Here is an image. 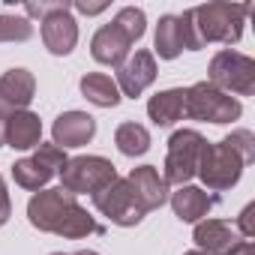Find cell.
Wrapping results in <instances>:
<instances>
[{"instance_id":"6da1fadb","label":"cell","mask_w":255,"mask_h":255,"mask_svg":"<svg viewBox=\"0 0 255 255\" xmlns=\"http://www.w3.org/2000/svg\"><path fill=\"white\" fill-rule=\"evenodd\" d=\"M27 219L33 228L48 231V234H60L66 240H81L87 234L102 231L96 225V219L75 201V195H69L60 186L57 189H39L27 201Z\"/></svg>"},{"instance_id":"7a4b0ae2","label":"cell","mask_w":255,"mask_h":255,"mask_svg":"<svg viewBox=\"0 0 255 255\" xmlns=\"http://www.w3.org/2000/svg\"><path fill=\"white\" fill-rule=\"evenodd\" d=\"M189 12V24H192V36L198 42V48H204L207 42H222L231 45L243 36V21L249 15L246 3H204Z\"/></svg>"},{"instance_id":"3957f363","label":"cell","mask_w":255,"mask_h":255,"mask_svg":"<svg viewBox=\"0 0 255 255\" xmlns=\"http://www.w3.org/2000/svg\"><path fill=\"white\" fill-rule=\"evenodd\" d=\"M243 165H249V162L243 159V153H240L228 138H222V141H216V144H204V147H201L198 171H195V174L204 180L207 189L222 192V189H231V186L240 180Z\"/></svg>"},{"instance_id":"277c9868","label":"cell","mask_w":255,"mask_h":255,"mask_svg":"<svg viewBox=\"0 0 255 255\" xmlns=\"http://www.w3.org/2000/svg\"><path fill=\"white\" fill-rule=\"evenodd\" d=\"M240 102L237 96L213 87L210 81H198L186 90V102H183V114L189 120H201V123H231L240 117Z\"/></svg>"},{"instance_id":"5b68a950","label":"cell","mask_w":255,"mask_h":255,"mask_svg":"<svg viewBox=\"0 0 255 255\" xmlns=\"http://www.w3.org/2000/svg\"><path fill=\"white\" fill-rule=\"evenodd\" d=\"M117 180V168L105 156H75L60 168V189L69 195H93Z\"/></svg>"},{"instance_id":"8992f818","label":"cell","mask_w":255,"mask_h":255,"mask_svg":"<svg viewBox=\"0 0 255 255\" xmlns=\"http://www.w3.org/2000/svg\"><path fill=\"white\" fill-rule=\"evenodd\" d=\"M210 84L225 90V93H237V96H252L255 93V60L240 54V51H219L210 60Z\"/></svg>"},{"instance_id":"52a82bcc","label":"cell","mask_w":255,"mask_h":255,"mask_svg":"<svg viewBox=\"0 0 255 255\" xmlns=\"http://www.w3.org/2000/svg\"><path fill=\"white\" fill-rule=\"evenodd\" d=\"M204 144L207 141H204L201 132H195V129H177L168 138V156H165V174H162V180L174 183V186H189V180L198 171V156H201Z\"/></svg>"},{"instance_id":"ba28073f","label":"cell","mask_w":255,"mask_h":255,"mask_svg":"<svg viewBox=\"0 0 255 255\" xmlns=\"http://www.w3.org/2000/svg\"><path fill=\"white\" fill-rule=\"evenodd\" d=\"M90 198H93L96 210H99L102 216H108V219H111L114 225H120V228H132V225H138V222L144 219V210L138 207V201H135L129 183H126V177L111 180L108 186H102V189L93 192Z\"/></svg>"},{"instance_id":"9c48e42d","label":"cell","mask_w":255,"mask_h":255,"mask_svg":"<svg viewBox=\"0 0 255 255\" xmlns=\"http://www.w3.org/2000/svg\"><path fill=\"white\" fill-rule=\"evenodd\" d=\"M69 9H72L69 3H54L51 12L39 21L42 24V42L57 57H66L78 42V24H75Z\"/></svg>"},{"instance_id":"30bf717a","label":"cell","mask_w":255,"mask_h":255,"mask_svg":"<svg viewBox=\"0 0 255 255\" xmlns=\"http://www.w3.org/2000/svg\"><path fill=\"white\" fill-rule=\"evenodd\" d=\"M156 81V57L150 51H135L117 66V90L120 96H141Z\"/></svg>"},{"instance_id":"8fae6325","label":"cell","mask_w":255,"mask_h":255,"mask_svg":"<svg viewBox=\"0 0 255 255\" xmlns=\"http://www.w3.org/2000/svg\"><path fill=\"white\" fill-rule=\"evenodd\" d=\"M36 93V78L30 69H6L0 75V111L12 114V111H27Z\"/></svg>"},{"instance_id":"7c38bea8","label":"cell","mask_w":255,"mask_h":255,"mask_svg":"<svg viewBox=\"0 0 255 255\" xmlns=\"http://www.w3.org/2000/svg\"><path fill=\"white\" fill-rule=\"evenodd\" d=\"M126 183H129V189H132V195H135V201H138V207H141L144 213L162 207L165 198H168V183L162 180V174H159L153 165H138V168H132L129 177H126Z\"/></svg>"},{"instance_id":"4fadbf2b","label":"cell","mask_w":255,"mask_h":255,"mask_svg":"<svg viewBox=\"0 0 255 255\" xmlns=\"http://www.w3.org/2000/svg\"><path fill=\"white\" fill-rule=\"evenodd\" d=\"M132 51V39L126 36L114 21L111 24H102L93 39H90V54L96 63H105V66H120Z\"/></svg>"},{"instance_id":"5bb4252c","label":"cell","mask_w":255,"mask_h":255,"mask_svg":"<svg viewBox=\"0 0 255 255\" xmlns=\"http://www.w3.org/2000/svg\"><path fill=\"white\" fill-rule=\"evenodd\" d=\"M51 135H54V144L60 150L84 147L96 135V120L90 114H84V111H63L51 126Z\"/></svg>"},{"instance_id":"9a60e30c","label":"cell","mask_w":255,"mask_h":255,"mask_svg":"<svg viewBox=\"0 0 255 255\" xmlns=\"http://www.w3.org/2000/svg\"><path fill=\"white\" fill-rule=\"evenodd\" d=\"M6 144L12 150H30L42 144V120L33 111H12L6 117Z\"/></svg>"},{"instance_id":"2e32d148","label":"cell","mask_w":255,"mask_h":255,"mask_svg":"<svg viewBox=\"0 0 255 255\" xmlns=\"http://www.w3.org/2000/svg\"><path fill=\"white\" fill-rule=\"evenodd\" d=\"M192 240L207 255H225L237 243V231L222 219H201V222H195Z\"/></svg>"},{"instance_id":"e0dca14e","label":"cell","mask_w":255,"mask_h":255,"mask_svg":"<svg viewBox=\"0 0 255 255\" xmlns=\"http://www.w3.org/2000/svg\"><path fill=\"white\" fill-rule=\"evenodd\" d=\"M213 204L216 198L198 186H177V192L171 195V210L180 222H201L213 210Z\"/></svg>"},{"instance_id":"ac0fdd59","label":"cell","mask_w":255,"mask_h":255,"mask_svg":"<svg viewBox=\"0 0 255 255\" xmlns=\"http://www.w3.org/2000/svg\"><path fill=\"white\" fill-rule=\"evenodd\" d=\"M183 102H186V90L183 87H171V90H162L156 96H150L147 102V117L156 123V126H171L183 117Z\"/></svg>"},{"instance_id":"d6986e66","label":"cell","mask_w":255,"mask_h":255,"mask_svg":"<svg viewBox=\"0 0 255 255\" xmlns=\"http://www.w3.org/2000/svg\"><path fill=\"white\" fill-rule=\"evenodd\" d=\"M81 93L87 102H93L99 108H114L120 102V90H117L114 78L105 72H87L81 78Z\"/></svg>"},{"instance_id":"ffe728a7","label":"cell","mask_w":255,"mask_h":255,"mask_svg":"<svg viewBox=\"0 0 255 255\" xmlns=\"http://www.w3.org/2000/svg\"><path fill=\"white\" fill-rule=\"evenodd\" d=\"M153 45H156V54L162 60H174L183 51V27H180V18L177 15H162L159 18Z\"/></svg>"},{"instance_id":"44dd1931","label":"cell","mask_w":255,"mask_h":255,"mask_svg":"<svg viewBox=\"0 0 255 255\" xmlns=\"http://www.w3.org/2000/svg\"><path fill=\"white\" fill-rule=\"evenodd\" d=\"M12 177H15V183H18L21 189L39 192V189H45V183L54 177V171H51L42 159L27 156V159H18V162L12 165Z\"/></svg>"},{"instance_id":"7402d4cb","label":"cell","mask_w":255,"mask_h":255,"mask_svg":"<svg viewBox=\"0 0 255 255\" xmlns=\"http://www.w3.org/2000/svg\"><path fill=\"white\" fill-rule=\"evenodd\" d=\"M114 144L123 156H141L150 150V132L144 129L141 123H120L114 132Z\"/></svg>"},{"instance_id":"603a6c76","label":"cell","mask_w":255,"mask_h":255,"mask_svg":"<svg viewBox=\"0 0 255 255\" xmlns=\"http://www.w3.org/2000/svg\"><path fill=\"white\" fill-rule=\"evenodd\" d=\"M33 36V21L24 15H0V42H27Z\"/></svg>"},{"instance_id":"cb8c5ba5","label":"cell","mask_w":255,"mask_h":255,"mask_svg":"<svg viewBox=\"0 0 255 255\" xmlns=\"http://www.w3.org/2000/svg\"><path fill=\"white\" fill-rule=\"evenodd\" d=\"M114 24L132 39V45L144 36V27H147V18H144V12L138 9V6H123L117 15H114Z\"/></svg>"},{"instance_id":"d4e9b609","label":"cell","mask_w":255,"mask_h":255,"mask_svg":"<svg viewBox=\"0 0 255 255\" xmlns=\"http://www.w3.org/2000/svg\"><path fill=\"white\" fill-rule=\"evenodd\" d=\"M33 156H36V159H42L54 174H60V168H63V165H66V159H69V156H66V150H60L54 141H51V144H39V150H36Z\"/></svg>"},{"instance_id":"484cf974","label":"cell","mask_w":255,"mask_h":255,"mask_svg":"<svg viewBox=\"0 0 255 255\" xmlns=\"http://www.w3.org/2000/svg\"><path fill=\"white\" fill-rule=\"evenodd\" d=\"M12 216V201H9V192H6V183L0 177V225H6Z\"/></svg>"},{"instance_id":"4316f807","label":"cell","mask_w":255,"mask_h":255,"mask_svg":"<svg viewBox=\"0 0 255 255\" xmlns=\"http://www.w3.org/2000/svg\"><path fill=\"white\" fill-rule=\"evenodd\" d=\"M252 216H255V204H246L243 213H240V234H243V237H252V234H255V222H252Z\"/></svg>"},{"instance_id":"83f0119b","label":"cell","mask_w":255,"mask_h":255,"mask_svg":"<svg viewBox=\"0 0 255 255\" xmlns=\"http://www.w3.org/2000/svg\"><path fill=\"white\" fill-rule=\"evenodd\" d=\"M225 255H255V246H252V240H237Z\"/></svg>"},{"instance_id":"f1b7e54d","label":"cell","mask_w":255,"mask_h":255,"mask_svg":"<svg viewBox=\"0 0 255 255\" xmlns=\"http://www.w3.org/2000/svg\"><path fill=\"white\" fill-rule=\"evenodd\" d=\"M75 9H78V12H84V15H96V12L108 9V3H75Z\"/></svg>"},{"instance_id":"f546056e","label":"cell","mask_w":255,"mask_h":255,"mask_svg":"<svg viewBox=\"0 0 255 255\" xmlns=\"http://www.w3.org/2000/svg\"><path fill=\"white\" fill-rule=\"evenodd\" d=\"M6 117H9V114H3V111H0V147L6 144Z\"/></svg>"},{"instance_id":"4dcf8cb0","label":"cell","mask_w":255,"mask_h":255,"mask_svg":"<svg viewBox=\"0 0 255 255\" xmlns=\"http://www.w3.org/2000/svg\"><path fill=\"white\" fill-rule=\"evenodd\" d=\"M75 255H99V252H93V249H81V252H75Z\"/></svg>"},{"instance_id":"1f68e13d","label":"cell","mask_w":255,"mask_h":255,"mask_svg":"<svg viewBox=\"0 0 255 255\" xmlns=\"http://www.w3.org/2000/svg\"><path fill=\"white\" fill-rule=\"evenodd\" d=\"M186 255H207V252H201V249H192V252H186Z\"/></svg>"},{"instance_id":"d6a6232c","label":"cell","mask_w":255,"mask_h":255,"mask_svg":"<svg viewBox=\"0 0 255 255\" xmlns=\"http://www.w3.org/2000/svg\"><path fill=\"white\" fill-rule=\"evenodd\" d=\"M51 255H63V252H51Z\"/></svg>"}]
</instances>
